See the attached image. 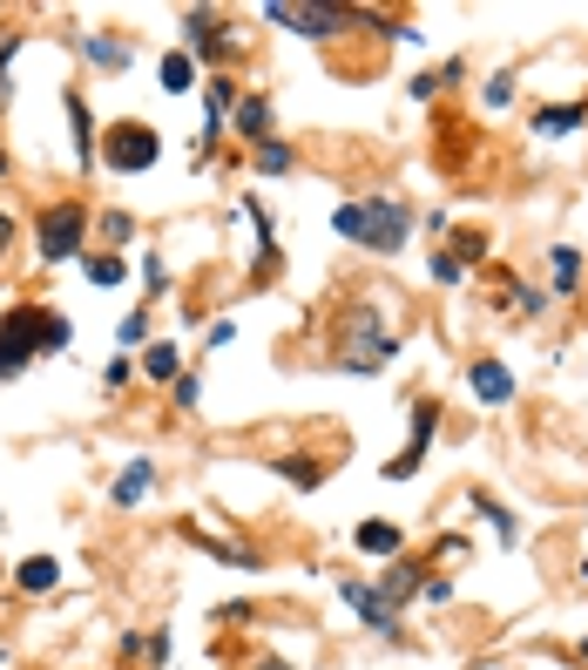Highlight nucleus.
I'll return each instance as SVG.
<instances>
[{"label":"nucleus","mask_w":588,"mask_h":670,"mask_svg":"<svg viewBox=\"0 0 588 670\" xmlns=\"http://www.w3.org/2000/svg\"><path fill=\"white\" fill-rule=\"evenodd\" d=\"M142 279H149V292H163V285H170V271H163V258H142Z\"/></svg>","instance_id":"c756f323"},{"label":"nucleus","mask_w":588,"mask_h":670,"mask_svg":"<svg viewBox=\"0 0 588 670\" xmlns=\"http://www.w3.org/2000/svg\"><path fill=\"white\" fill-rule=\"evenodd\" d=\"M351 542H359L366 556H400V529H392V522H359Z\"/></svg>","instance_id":"a211bd4d"},{"label":"nucleus","mask_w":588,"mask_h":670,"mask_svg":"<svg viewBox=\"0 0 588 670\" xmlns=\"http://www.w3.org/2000/svg\"><path fill=\"white\" fill-rule=\"evenodd\" d=\"M142 332H149V319H142V311H129V319H123V345H142Z\"/></svg>","instance_id":"7c9ffc66"},{"label":"nucleus","mask_w":588,"mask_h":670,"mask_svg":"<svg viewBox=\"0 0 588 670\" xmlns=\"http://www.w3.org/2000/svg\"><path fill=\"white\" fill-rule=\"evenodd\" d=\"M14 55H21V42H0V102L14 95V82H8V68H14Z\"/></svg>","instance_id":"bb28decb"},{"label":"nucleus","mask_w":588,"mask_h":670,"mask_svg":"<svg viewBox=\"0 0 588 670\" xmlns=\"http://www.w3.org/2000/svg\"><path fill=\"white\" fill-rule=\"evenodd\" d=\"M419 589H426V576H419L413 563H392V569H385V582H379V597H385L392 610H400L406 597H419Z\"/></svg>","instance_id":"4468645a"},{"label":"nucleus","mask_w":588,"mask_h":670,"mask_svg":"<svg viewBox=\"0 0 588 670\" xmlns=\"http://www.w3.org/2000/svg\"><path fill=\"white\" fill-rule=\"evenodd\" d=\"M332 224H338V238H359V224H366V211H359V204H338V217H332Z\"/></svg>","instance_id":"393cba45"},{"label":"nucleus","mask_w":588,"mask_h":670,"mask_svg":"<svg viewBox=\"0 0 588 670\" xmlns=\"http://www.w3.org/2000/svg\"><path fill=\"white\" fill-rule=\"evenodd\" d=\"M507 102H515V75H494V82H487V109H507Z\"/></svg>","instance_id":"a878e982"},{"label":"nucleus","mask_w":588,"mask_h":670,"mask_svg":"<svg viewBox=\"0 0 588 670\" xmlns=\"http://www.w3.org/2000/svg\"><path fill=\"white\" fill-rule=\"evenodd\" d=\"M183 27H189V61H196V55L217 61V55H230V42H238V34H230V21H217V14H189Z\"/></svg>","instance_id":"1a4fd4ad"},{"label":"nucleus","mask_w":588,"mask_h":670,"mask_svg":"<svg viewBox=\"0 0 588 670\" xmlns=\"http://www.w3.org/2000/svg\"><path fill=\"white\" fill-rule=\"evenodd\" d=\"M460 271H466V264H460L453 251H440V258H434V279H440V285H460Z\"/></svg>","instance_id":"cd10ccee"},{"label":"nucleus","mask_w":588,"mask_h":670,"mask_svg":"<svg viewBox=\"0 0 588 670\" xmlns=\"http://www.w3.org/2000/svg\"><path fill=\"white\" fill-rule=\"evenodd\" d=\"M466 386H474L481 407H507V400H515V373H507L500 360H474V366H466Z\"/></svg>","instance_id":"6e6552de"},{"label":"nucleus","mask_w":588,"mask_h":670,"mask_svg":"<svg viewBox=\"0 0 588 670\" xmlns=\"http://www.w3.org/2000/svg\"><path fill=\"white\" fill-rule=\"evenodd\" d=\"M61 109H68V123H74V156H82V163H95V123H89V102L68 89Z\"/></svg>","instance_id":"ddd939ff"},{"label":"nucleus","mask_w":588,"mask_h":670,"mask_svg":"<svg viewBox=\"0 0 588 670\" xmlns=\"http://www.w3.org/2000/svg\"><path fill=\"white\" fill-rule=\"evenodd\" d=\"M82 55H89L95 68H108V75H115V68H129V48L115 42V34H82Z\"/></svg>","instance_id":"f3484780"},{"label":"nucleus","mask_w":588,"mask_h":670,"mask_svg":"<svg viewBox=\"0 0 588 670\" xmlns=\"http://www.w3.org/2000/svg\"><path fill=\"white\" fill-rule=\"evenodd\" d=\"M481 515H487V529H494V535H500L507 548H515V542H521V522H515V515H507V508H500V501H481Z\"/></svg>","instance_id":"4be33fe9"},{"label":"nucleus","mask_w":588,"mask_h":670,"mask_svg":"<svg viewBox=\"0 0 588 670\" xmlns=\"http://www.w3.org/2000/svg\"><path fill=\"white\" fill-rule=\"evenodd\" d=\"M34 238H42V264H82L89 258V211L74 204H55V211H42V230H34Z\"/></svg>","instance_id":"f03ea898"},{"label":"nucleus","mask_w":588,"mask_h":670,"mask_svg":"<svg viewBox=\"0 0 588 670\" xmlns=\"http://www.w3.org/2000/svg\"><path fill=\"white\" fill-rule=\"evenodd\" d=\"M392 332H385V319L372 305H351L345 319H338V366L345 373H379V366H392Z\"/></svg>","instance_id":"f257e3e1"},{"label":"nucleus","mask_w":588,"mask_h":670,"mask_svg":"<svg viewBox=\"0 0 588 670\" xmlns=\"http://www.w3.org/2000/svg\"><path fill=\"white\" fill-rule=\"evenodd\" d=\"M345 603L359 610V623L366 629H379V637H400V610H392L379 589H366V582H345Z\"/></svg>","instance_id":"0eeeda50"},{"label":"nucleus","mask_w":588,"mask_h":670,"mask_svg":"<svg viewBox=\"0 0 588 670\" xmlns=\"http://www.w3.org/2000/svg\"><path fill=\"white\" fill-rule=\"evenodd\" d=\"M189 82H196V61H189V55H163V89L183 95Z\"/></svg>","instance_id":"412c9836"},{"label":"nucleus","mask_w":588,"mask_h":670,"mask_svg":"<svg viewBox=\"0 0 588 670\" xmlns=\"http://www.w3.org/2000/svg\"><path fill=\"white\" fill-rule=\"evenodd\" d=\"M359 211H366L359 245H372L379 258L406 251V238H413V211H406V204H392V196H372V204H359Z\"/></svg>","instance_id":"20e7f679"},{"label":"nucleus","mask_w":588,"mask_h":670,"mask_svg":"<svg viewBox=\"0 0 588 670\" xmlns=\"http://www.w3.org/2000/svg\"><path fill=\"white\" fill-rule=\"evenodd\" d=\"M581 657H588V637H581Z\"/></svg>","instance_id":"72a5a7b5"},{"label":"nucleus","mask_w":588,"mask_h":670,"mask_svg":"<svg viewBox=\"0 0 588 670\" xmlns=\"http://www.w3.org/2000/svg\"><path fill=\"white\" fill-rule=\"evenodd\" d=\"M149 488H155V461H129V467H123V475H115V488H108V501H115V508H136V501H142Z\"/></svg>","instance_id":"9d476101"},{"label":"nucleus","mask_w":588,"mask_h":670,"mask_svg":"<svg viewBox=\"0 0 588 670\" xmlns=\"http://www.w3.org/2000/svg\"><path fill=\"white\" fill-rule=\"evenodd\" d=\"M238 136L270 143V102H264V95H244V102H238Z\"/></svg>","instance_id":"dca6fc26"},{"label":"nucleus","mask_w":588,"mask_h":670,"mask_svg":"<svg viewBox=\"0 0 588 670\" xmlns=\"http://www.w3.org/2000/svg\"><path fill=\"white\" fill-rule=\"evenodd\" d=\"M0 170H8V149H0Z\"/></svg>","instance_id":"473e14b6"},{"label":"nucleus","mask_w":588,"mask_h":670,"mask_svg":"<svg viewBox=\"0 0 588 670\" xmlns=\"http://www.w3.org/2000/svg\"><path fill=\"white\" fill-rule=\"evenodd\" d=\"M278 475L298 481V488H319V481H325V467H319V461H304V454H285V461H278Z\"/></svg>","instance_id":"aec40b11"},{"label":"nucleus","mask_w":588,"mask_h":670,"mask_svg":"<svg viewBox=\"0 0 588 670\" xmlns=\"http://www.w3.org/2000/svg\"><path fill=\"white\" fill-rule=\"evenodd\" d=\"M14 582L27 589V597H48V589H61V563H55V556H27V563L14 569Z\"/></svg>","instance_id":"f8f14e48"},{"label":"nucleus","mask_w":588,"mask_h":670,"mask_svg":"<svg viewBox=\"0 0 588 670\" xmlns=\"http://www.w3.org/2000/svg\"><path fill=\"white\" fill-rule=\"evenodd\" d=\"M142 373L155 386H176L183 379V360H176V345H142Z\"/></svg>","instance_id":"2eb2a0df"},{"label":"nucleus","mask_w":588,"mask_h":670,"mask_svg":"<svg viewBox=\"0 0 588 670\" xmlns=\"http://www.w3.org/2000/svg\"><path fill=\"white\" fill-rule=\"evenodd\" d=\"M155 156H163V136H155L149 123H115V129L102 136V163H108L115 177H142V170H155Z\"/></svg>","instance_id":"7ed1b4c3"},{"label":"nucleus","mask_w":588,"mask_h":670,"mask_svg":"<svg viewBox=\"0 0 588 670\" xmlns=\"http://www.w3.org/2000/svg\"><path fill=\"white\" fill-rule=\"evenodd\" d=\"M8 245H14V217L0 211V258H8Z\"/></svg>","instance_id":"2f4dec72"},{"label":"nucleus","mask_w":588,"mask_h":670,"mask_svg":"<svg viewBox=\"0 0 588 670\" xmlns=\"http://www.w3.org/2000/svg\"><path fill=\"white\" fill-rule=\"evenodd\" d=\"M434 433H440V407H434V400H413V441L400 447V461H385V481H413Z\"/></svg>","instance_id":"423d86ee"},{"label":"nucleus","mask_w":588,"mask_h":670,"mask_svg":"<svg viewBox=\"0 0 588 670\" xmlns=\"http://www.w3.org/2000/svg\"><path fill=\"white\" fill-rule=\"evenodd\" d=\"M196 400H204V386H196V373H183L176 379V407H196Z\"/></svg>","instance_id":"c85d7f7f"},{"label":"nucleus","mask_w":588,"mask_h":670,"mask_svg":"<svg viewBox=\"0 0 588 670\" xmlns=\"http://www.w3.org/2000/svg\"><path fill=\"white\" fill-rule=\"evenodd\" d=\"M575 271H581V251H575V245H555V292L575 285Z\"/></svg>","instance_id":"b1692460"},{"label":"nucleus","mask_w":588,"mask_h":670,"mask_svg":"<svg viewBox=\"0 0 588 670\" xmlns=\"http://www.w3.org/2000/svg\"><path fill=\"white\" fill-rule=\"evenodd\" d=\"M581 582H588V563H581Z\"/></svg>","instance_id":"f704fd0d"},{"label":"nucleus","mask_w":588,"mask_h":670,"mask_svg":"<svg viewBox=\"0 0 588 670\" xmlns=\"http://www.w3.org/2000/svg\"><path fill=\"white\" fill-rule=\"evenodd\" d=\"M588 123V102H562V109H534V136H575Z\"/></svg>","instance_id":"9b49d317"},{"label":"nucleus","mask_w":588,"mask_h":670,"mask_svg":"<svg viewBox=\"0 0 588 670\" xmlns=\"http://www.w3.org/2000/svg\"><path fill=\"white\" fill-rule=\"evenodd\" d=\"M257 170H264V177H285V170H291V149H285V143H257Z\"/></svg>","instance_id":"5701e85b"},{"label":"nucleus","mask_w":588,"mask_h":670,"mask_svg":"<svg viewBox=\"0 0 588 670\" xmlns=\"http://www.w3.org/2000/svg\"><path fill=\"white\" fill-rule=\"evenodd\" d=\"M82 271H89V285H123V271H129V264L115 258V251H89Z\"/></svg>","instance_id":"6ab92c4d"},{"label":"nucleus","mask_w":588,"mask_h":670,"mask_svg":"<svg viewBox=\"0 0 588 670\" xmlns=\"http://www.w3.org/2000/svg\"><path fill=\"white\" fill-rule=\"evenodd\" d=\"M264 21H278L291 34H345V27H366L359 8H291V0H270Z\"/></svg>","instance_id":"39448f33"}]
</instances>
